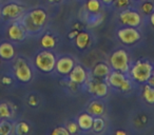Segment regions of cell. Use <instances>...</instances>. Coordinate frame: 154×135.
I'll return each mask as SVG.
<instances>
[{"instance_id": "6da1fadb", "label": "cell", "mask_w": 154, "mask_h": 135, "mask_svg": "<svg viewBox=\"0 0 154 135\" xmlns=\"http://www.w3.org/2000/svg\"><path fill=\"white\" fill-rule=\"evenodd\" d=\"M48 21V13L42 8H35L24 13L20 22L24 26L26 33L36 35L42 31Z\"/></svg>"}, {"instance_id": "7a4b0ae2", "label": "cell", "mask_w": 154, "mask_h": 135, "mask_svg": "<svg viewBox=\"0 0 154 135\" xmlns=\"http://www.w3.org/2000/svg\"><path fill=\"white\" fill-rule=\"evenodd\" d=\"M152 71H153V64L149 60L139 59L130 66L128 76L132 79V81L143 84L151 77Z\"/></svg>"}, {"instance_id": "3957f363", "label": "cell", "mask_w": 154, "mask_h": 135, "mask_svg": "<svg viewBox=\"0 0 154 135\" xmlns=\"http://www.w3.org/2000/svg\"><path fill=\"white\" fill-rule=\"evenodd\" d=\"M105 80L109 84V87L119 90L122 93H128L132 90V79L129 77L128 74H125L122 72L112 70Z\"/></svg>"}, {"instance_id": "277c9868", "label": "cell", "mask_w": 154, "mask_h": 135, "mask_svg": "<svg viewBox=\"0 0 154 135\" xmlns=\"http://www.w3.org/2000/svg\"><path fill=\"white\" fill-rule=\"evenodd\" d=\"M56 57L55 53L51 50L43 49L42 51L38 52L34 58V64L39 71L43 73H51L55 70L56 66Z\"/></svg>"}, {"instance_id": "5b68a950", "label": "cell", "mask_w": 154, "mask_h": 135, "mask_svg": "<svg viewBox=\"0 0 154 135\" xmlns=\"http://www.w3.org/2000/svg\"><path fill=\"white\" fill-rule=\"evenodd\" d=\"M109 64L111 69L114 71H119L125 74L129 73L130 70V56L128 52L125 49H117L110 55L109 57Z\"/></svg>"}, {"instance_id": "8992f818", "label": "cell", "mask_w": 154, "mask_h": 135, "mask_svg": "<svg viewBox=\"0 0 154 135\" xmlns=\"http://www.w3.org/2000/svg\"><path fill=\"white\" fill-rule=\"evenodd\" d=\"M118 21L122 26L139 28L143 22V15L135 8L129 7L127 9L120 10L118 14Z\"/></svg>"}, {"instance_id": "52a82bcc", "label": "cell", "mask_w": 154, "mask_h": 135, "mask_svg": "<svg viewBox=\"0 0 154 135\" xmlns=\"http://www.w3.org/2000/svg\"><path fill=\"white\" fill-rule=\"evenodd\" d=\"M26 13V7L18 2H9L0 8V16L5 21L20 20Z\"/></svg>"}, {"instance_id": "ba28073f", "label": "cell", "mask_w": 154, "mask_h": 135, "mask_svg": "<svg viewBox=\"0 0 154 135\" xmlns=\"http://www.w3.org/2000/svg\"><path fill=\"white\" fill-rule=\"evenodd\" d=\"M13 71L16 79L20 82H30L33 78V70L24 58L18 57L13 64Z\"/></svg>"}, {"instance_id": "9c48e42d", "label": "cell", "mask_w": 154, "mask_h": 135, "mask_svg": "<svg viewBox=\"0 0 154 135\" xmlns=\"http://www.w3.org/2000/svg\"><path fill=\"white\" fill-rule=\"evenodd\" d=\"M116 34L120 42L126 45H133L139 42L141 39V32L138 30V28L133 26H122L120 29H118Z\"/></svg>"}, {"instance_id": "30bf717a", "label": "cell", "mask_w": 154, "mask_h": 135, "mask_svg": "<svg viewBox=\"0 0 154 135\" xmlns=\"http://www.w3.org/2000/svg\"><path fill=\"white\" fill-rule=\"evenodd\" d=\"M86 84L88 92L97 98H103L109 93V84H107V81H103V79H98L90 76Z\"/></svg>"}, {"instance_id": "8fae6325", "label": "cell", "mask_w": 154, "mask_h": 135, "mask_svg": "<svg viewBox=\"0 0 154 135\" xmlns=\"http://www.w3.org/2000/svg\"><path fill=\"white\" fill-rule=\"evenodd\" d=\"M7 35L10 40L15 41V42H21L26 39L28 33L20 20H15V21H12V23L9 26L7 30Z\"/></svg>"}, {"instance_id": "7c38bea8", "label": "cell", "mask_w": 154, "mask_h": 135, "mask_svg": "<svg viewBox=\"0 0 154 135\" xmlns=\"http://www.w3.org/2000/svg\"><path fill=\"white\" fill-rule=\"evenodd\" d=\"M68 77L71 81L76 84L77 86H84V84H86L87 80L89 79L90 76H89V72L85 69V66H82L79 63H76L72 69V71L69 73Z\"/></svg>"}, {"instance_id": "4fadbf2b", "label": "cell", "mask_w": 154, "mask_h": 135, "mask_svg": "<svg viewBox=\"0 0 154 135\" xmlns=\"http://www.w3.org/2000/svg\"><path fill=\"white\" fill-rule=\"evenodd\" d=\"M76 64L75 59L71 56H61L57 58L55 66V71L62 76H68L69 73L72 71L74 66Z\"/></svg>"}, {"instance_id": "5bb4252c", "label": "cell", "mask_w": 154, "mask_h": 135, "mask_svg": "<svg viewBox=\"0 0 154 135\" xmlns=\"http://www.w3.org/2000/svg\"><path fill=\"white\" fill-rule=\"evenodd\" d=\"M87 112L90 113L92 116L96 117V116H103L106 112V105L101 98H97L95 97L93 100L90 101V103L87 107Z\"/></svg>"}, {"instance_id": "9a60e30c", "label": "cell", "mask_w": 154, "mask_h": 135, "mask_svg": "<svg viewBox=\"0 0 154 135\" xmlns=\"http://www.w3.org/2000/svg\"><path fill=\"white\" fill-rule=\"evenodd\" d=\"M111 71H112V69L109 63L103 62V61L97 62V63L93 66L91 76L94 78H98V79H106Z\"/></svg>"}, {"instance_id": "2e32d148", "label": "cell", "mask_w": 154, "mask_h": 135, "mask_svg": "<svg viewBox=\"0 0 154 135\" xmlns=\"http://www.w3.org/2000/svg\"><path fill=\"white\" fill-rule=\"evenodd\" d=\"M75 44L79 50H86L91 44V35L87 31H80L75 37Z\"/></svg>"}, {"instance_id": "e0dca14e", "label": "cell", "mask_w": 154, "mask_h": 135, "mask_svg": "<svg viewBox=\"0 0 154 135\" xmlns=\"http://www.w3.org/2000/svg\"><path fill=\"white\" fill-rule=\"evenodd\" d=\"M93 120H94V116H92L88 112H85L77 117V124L79 126V129H82V131H90L92 130Z\"/></svg>"}, {"instance_id": "ac0fdd59", "label": "cell", "mask_w": 154, "mask_h": 135, "mask_svg": "<svg viewBox=\"0 0 154 135\" xmlns=\"http://www.w3.org/2000/svg\"><path fill=\"white\" fill-rule=\"evenodd\" d=\"M16 51L11 42L3 41L0 43V57L5 60H11L15 57Z\"/></svg>"}, {"instance_id": "d6986e66", "label": "cell", "mask_w": 154, "mask_h": 135, "mask_svg": "<svg viewBox=\"0 0 154 135\" xmlns=\"http://www.w3.org/2000/svg\"><path fill=\"white\" fill-rule=\"evenodd\" d=\"M56 44H57V39H56L54 34H52V33H50V32H47L41 36L40 45L43 49L53 50V49H55Z\"/></svg>"}, {"instance_id": "ffe728a7", "label": "cell", "mask_w": 154, "mask_h": 135, "mask_svg": "<svg viewBox=\"0 0 154 135\" xmlns=\"http://www.w3.org/2000/svg\"><path fill=\"white\" fill-rule=\"evenodd\" d=\"M85 22L88 24L90 28H95V26H98L100 23H103V17L100 13L99 14H91L87 12L85 14Z\"/></svg>"}, {"instance_id": "44dd1931", "label": "cell", "mask_w": 154, "mask_h": 135, "mask_svg": "<svg viewBox=\"0 0 154 135\" xmlns=\"http://www.w3.org/2000/svg\"><path fill=\"white\" fill-rule=\"evenodd\" d=\"M103 2L100 0H87L85 9L88 13L91 14H99L103 11Z\"/></svg>"}, {"instance_id": "7402d4cb", "label": "cell", "mask_w": 154, "mask_h": 135, "mask_svg": "<svg viewBox=\"0 0 154 135\" xmlns=\"http://www.w3.org/2000/svg\"><path fill=\"white\" fill-rule=\"evenodd\" d=\"M141 95L146 103L154 105V87L148 84H143L141 88Z\"/></svg>"}, {"instance_id": "603a6c76", "label": "cell", "mask_w": 154, "mask_h": 135, "mask_svg": "<svg viewBox=\"0 0 154 135\" xmlns=\"http://www.w3.org/2000/svg\"><path fill=\"white\" fill-rule=\"evenodd\" d=\"M138 11L141 13V15L149 16L150 14L154 12L153 1H149V0H141L140 5H139V7H138Z\"/></svg>"}, {"instance_id": "cb8c5ba5", "label": "cell", "mask_w": 154, "mask_h": 135, "mask_svg": "<svg viewBox=\"0 0 154 135\" xmlns=\"http://www.w3.org/2000/svg\"><path fill=\"white\" fill-rule=\"evenodd\" d=\"M15 126L8 119L0 120V135H10L14 132Z\"/></svg>"}, {"instance_id": "d4e9b609", "label": "cell", "mask_w": 154, "mask_h": 135, "mask_svg": "<svg viewBox=\"0 0 154 135\" xmlns=\"http://www.w3.org/2000/svg\"><path fill=\"white\" fill-rule=\"evenodd\" d=\"M0 116L5 119H11L13 116L12 105L8 103H0Z\"/></svg>"}, {"instance_id": "484cf974", "label": "cell", "mask_w": 154, "mask_h": 135, "mask_svg": "<svg viewBox=\"0 0 154 135\" xmlns=\"http://www.w3.org/2000/svg\"><path fill=\"white\" fill-rule=\"evenodd\" d=\"M106 128V121L101 116H96L94 117L93 120V126H92V130L95 133H100L105 130Z\"/></svg>"}, {"instance_id": "4316f807", "label": "cell", "mask_w": 154, "mask_h": 135, "mask_svg": "<svg viewBox=\"0 0 154 135\" xmlns=\"http://www.w3.org/2000/svg\"><path fill=\"white\" fill-rule=\"evenodd\" d=\"M14 132L18 135H23V134H28L30 132V124L26 121H20L18 122L15 126L14 129Z\"/></svg>"}, {"instance_id": "83f0119b", "label": "cell", "mask_w": 154, "mask_h": 135, "mask_svg": "<svg viewBox=\"0 0 154 135\" xmlns=\"http://www.w3.org/2000/svg\"><path fill=\"white\" fill-rule=\"evenodd\" d=\"M131 1L132 0H114L112 5L116 10H124L131 7Z\"/></svg>"}, {"instance_id": "f1b7e54d", "label": "cell", "mask_w": 154, "mask_h": 135, "mask_svg": "<svg viewBox=\"0 0 154 135\" xmlns=\"http://www.w3.org/2000/svg\"><path fill=\"white\" fill-rule=\"evenodd\" d=\"M66 129H68L70 134H76L79 131V126H78L77 121H70L66 124Z\"/></svg>"}, {"instance_id": "f546056e", "label": "cell", "mask_w": 154, "mask_h": 135, "mask_svg": "<svg viewBox=\"0 0 154 135\" xmlns=\"http://www.w3.org/2000/svg\"><path fill=\"white\" fill-rule=\"evenodd\" d=\"M68 129L66 127H56L53 131H52V135H69Z\"/></svg>"}, {"instance_id": "4dcf8cb0", "label": "cell", "mask_w": 154, "mask_h": 135, "mask_svg": "<svg viewBox=\"0 0 154 135\" xmlns=\"http://www.w3.org/2000/svg\"><path fill=\"white\" fill-rule=\"evenodd\" d=\"M28 103L31 106V107H37V106L39 105V100H38V98H37L36 95H34V94L30 95L28 98Z\"/></svg>"}, {"instance_id": "1f68e13d", "label": "cell", "mask_w": 154, "mask_h": 135, "mask_svg": "<svg viewBox=\"0 0 154 135\" xmlns=\"http://www.w3.org/2000/svg\"><path fill=\"white\" fill-rule=\"evenodd\" d=\"M1 82H2V84L8 86V84H11L12 82H13V78L10 77V76H3V77L1 78Z\"/></svg>"}, {"instance_id": "d6a6232c", "label": "cell", "mask_w": 154, "mask_h": 135, "mask_svg": "<svg viewBox=\"0 0 154 135\" xmlns=\"http://www.w3.org/2000/svg\"><path fill=\"white\" fill-rule=\"evenodd\" d=\"M78 32H79V31H78V30H76V29H74V30H73L72 32H70V33H69V35H68L69 39H74L75 37H76V35L78 34Z\"/></svg>"}, {"instance_id": "836d02e7", "label": "cell", "mask_w": 154, "mask_h": 135, "mask_svg": "<svg viewBox=\"0 0 154 135\" xmlns=\"http://www.w3.org/2000/svg\"><path fill=\"white\" fill-rule=\"evenodd\" d=\"M149 21H150V23H151V26L154 28V12L149 15Z\"/></svg>"}, {"instance_id": "e575fe53", "label": "cell", "mask_w": 154, "mask_h": 135, "mask_svg": "<svg viewBox=\"0 0 154 135\" xmlns=\"http://www.w3.org/2000/svg\"><path fill=\"white\" fill-rule=\"evenodd\" d=\"M100 1L103 2V5H112V3H113L114 0H100Z\"/></svg>"}, {"instance_id": "d590c367", "label": "cell", "mask_w": 154, "mask_h": 135, "mask_svg": "<svg viewBox=\"0 0 154 135\" xmlns=\"http://www.w3.org/2000/svg\"><path fill=\"white\" fill-rule=\"evenodd\" d=\"M115 133H116V135H126L127 134V132L124 130H117Z\"/></svg>"}, {"instance_id": "8d00e7d4", "label": "cell", "mask_w": 154, "mask_h": 135, "mask_svg": "<svg viewBox=\"0 0 154 135\" xmlns=\"http://www.w3.org/2000/svg\"><path fill=\"white\" fill-rule=\"evenodd\" d=\"M48 1L51 3H59V2H61L62 0H48Z\"/></svg>"}, {"instance_id": "74e56055", "label": "cell", "mask_w": 154, "mask_h": 135, "mask_svg": "<svg viewBox=\"0 0 154 135\" xmlns=\"http://www.w3.org/2000/svg\"><path fill=\"white\" fill-rule=\"evenodd\" d=\"M151 77H153V78H154V64H153V71H152V75H151Z\"/></svg>"}, {"instance_id": "f35d334b", "label": "cell", "mask_w": 154, "mask_h": 135, "mask_svg": "<svg viewBox=\"0 0 154 135\" xmlns=\"http://www.w3.org/2000/svg\"><path fill=\"white\" fill-rule=\"evenodd\" d=\"M1 61H2V58L0 57V64H1Z\"/></svg>"}, {"instance_id": "ab89813d", "label": "cell", "mask_w": 154, "mask_h": 135, "mask_svg": "<svg viewBox=\"0 0 154 135\" xmlns=\"http://www.w3.org/2000/svg\"><path fill=\"white\" fill-rule=\"evenodd\" d=\"M132 1H141V0H132Z\"/></svg>"}, {"instance_id": "60d3db41", "label": "cell", "mask_w": 154, "mask_h": 135, "mask_svg": "<svg viewBox=\"0 0 154 135\" xmlns=\"http://www.w3.org/2000/svg\"><path fill=\"white\" fill-rule=\"evenodd\" d=\"M1 119H2V118H1V116H0V120H1Z\"/></svg>"}, {"instance_id": "b9f144b4", "label": "cell", "mask_w": 154, "mask_h": 135, "mask_svg": "<svg viewBox=\"0 0 154 135\" xmlns=\"http://www.w3.org/2000/svg\"><path fill=\"white\" fill-rule=\"evenodd\" d=\"M149 1H153V0H149Z\"/></svg>"}]
</instances>
